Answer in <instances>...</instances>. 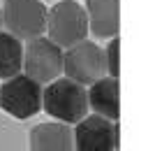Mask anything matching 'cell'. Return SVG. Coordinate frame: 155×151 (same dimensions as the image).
I'll return each instance as SVG.
<instances>
[{
	"label": "cell",
	"instance_id": "14",
	"mask_svg": "<svg viewBox=\"0 0 155 151\" xmlns=\"http://www.w3.org/2000/svg\"><path fill=\"white\" fill-rule=\"evenodd\" d=\"M116 151H118V149H116Z\"/></svg>",
	"mask_w": 155,
	"mask_h": 151
},
{
	"label": "cell",
	"instance_id": "9",
	"mask_svg": "<svg viewBox=\"0 0 155 151\" xmlns=\"http://www.w3.org/2000/svg\"><path fill=\"white\" fill-rule=\"evenodd\" d=\"M86 93H88V107L95 114L111 118V121L120 118V84H118V77L104 74L97 81H93L86 88Z\"/></svg>",
	"mask_w": 155,
	"mask_h": 151
},
{
	"label": "cell",
	"instance_id": "12",
	"mask_svg": "<svg viewBox=\"0 0 155 151\" xmlns=\"http://www.w3.org/2000/svg\"><path fill=\"white\" fill-rule=\"evenodd\" d=\"M118 58H120V37L116 35V37H109V44L104 49V60H107V74L109 77H118V72H120Z\"/></svg>",
	"mask_w": 155,
	"mask_h": 151
},
{
	"label": "cell",
	"instance_id": "3",
	"mask_svg": "<svg viewBox=\"0 0 155 151\" xmlns=\"http://www.w3.org/2000/svg\"><path fill=\"white\" fill-rule=\"evenodd\" d=\"M63 72L77 84L91 86L93 81L107 74L104 49L91 39H81L77 44L63 49Z\"/></svg>",
	"mask_w": 155,
	"mask_h": 151
},
{
	"label": "cell",
	"instance_id": "11",
	"mask_svg": "<svg viewBox=\"0 0 155 151\" xmlns=\"http://www.w3.org/2000/svg\"><path fill=\"white\" fill-rule=\"evenodd\" d=\"M23 63V42L12 33L0 30V79H9L21 72Z\"/></svg>",
	"mask_w": 155,
	"mask_h": 151
},
{
	"label": "cell",
	"instance_id": "7",
	"mask_svg": "<svg viewBox=\"0 0 155 151\" xmlns=\"http://www.w3.org/2000/svg\"><path fill=\"white\" fill-rule=\"evenodd\" d=\"M72 130L74 151H116L118 149V121L104 118L100 114H86Z\"/></svg>",
	"mask_w": 155,
	"mask_h": 151
},
{
	"label": "cell",
	"instance_id": "4",
	"mask_svg": "<svg viewBox=\"0 0 155 151\" xmlns=\"http://www.w3.org/2000/svg\"><path fill=\"white\" fill-rule=\"evenodd\" d=\"M0 19L7 33L28 42L44 35L46 30V7L42 0H5L0 7Z\"/></svg>",
	"mask_w": 155,
	"mask_h": 151
},
{
	"label": "cell",
	"instance_id": "5",
	"mask_svg": "<svg viewBox=\"0 0 155 151\" xmlns=\"http://www.w3.org/2000/svg\"><path fill=\"white\" fill-rule=\"evenodd\" d=\"M21 72L35 79L37 84L53 81L63 74V49L44 35L28 39V44L23 46Z\"/></svg>",
	"mask_w": 155,
	"mask_h": 151
},
{
	"label": "cell",
	"instance_id": "8",
	"mask_svg": "<svg viewBox=\"0 0 155 151\" xmlns=\"http://www.w3.org/2000/svg\"><path fill=\"white\" fill-rule=\"evenodd\" d=\"M88 33L97 39L116 37L120 30V0H86Z\"/></svg>",
	"mask_w": 155,
	"mask_h": 151
},
{
	"label": "cell",
	"instance_id": "10",
	"mask_svg": "<svg viewBox=\"0 0 155 151\" xmlns=\"http://www.w3.org/2000/svg\"><path fill=\"white\" fill-rule=\"evenodd\" d=\"M30 151H74L72 128L63 121L35 125L30 130Z\"/></svg>",
	"mask_w": 155,
	"mask_h": 151
},
{
	"label": "cell",
	"instance_id": "6",
	"mask_svg": "<svg viewBox=\"0 0 155 151\" xmlns=\"http://www.w3.org/2000/svg\"><path fill=\"white\" fill-rule=\"evenodd\" d=\"M0 86V107L14 118H30L42 109V84L28 74L19 72L9 79H2Z\"/></svg>",
	"mask_w": 155,
	"mask_h": 151
},
{
	"label": "cell",
	"instance_id": "13",
	"mask_svg": "<svg viewBox=\"0 0 155 151\" xmlns=\"http://www.w3.org/2000/svg\"><path fill=\"white\" fill-rule=\"evenodd\" d=\"M0 28H2V19H0Z\"/></svg>",
	"mask_w": 155,
	"mask_h": 151
},
{
	"label": "cell",
	"instance_id": "2",
	"mask_svg": "<svg viewBox=\"0 0 155 151\" xmlns=\"http://www.w3.org/2000/svg\"><path fill=\"white\" fill-rule=\"evenodd\" d=\"M46 37L60 49L77 44L88 35V16L84 5L77 0H60L51 9H46Z\"/></svg>",
	"mask_w": 155,
	"mask_h": 151
},
{
	"label": "cell",
	"instance_id": "1",
	"mask_svg": "<svg viewBox=\"0 0 155 151\" xmlns=\"http://www.w3.org/2000/svg\"><path fill=\"white\" fill-rule=\"evenodd\" d=\"M42 109L67 125L79 123L91 112L86 86L72 81L70 77H56L42 88Z\"/></svg>",
	"mask_w": 155,
	"mask_h": 151
}]
</instances>
